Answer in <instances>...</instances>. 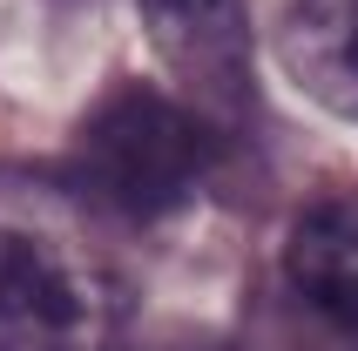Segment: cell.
Wrapping results in <instances>:
<instances>
[{
	"label": "cell",
	"instance_id": "cell-2",
	"mask_svg": "<svg viewBox=\"0 0 358 351\" xmlns=\"http://www.w3.org/2000/svg\"><path fill=\"white\" fill-rule=\"evenodd\" d=\"M203 162H210V129L196 108H182L149 81H122L81 115L61 182L88 216L162 223L196 196Z\"/></svg>",
	"mask_w": 358,
	"mask_h": 351
},
{
	"label": "cell",
	"instance_id": "cell-4",
	"mask_svg": "<svg viewBox=\"0 0 358 351\" xmlns=\"http://www.w3.org/2000/svg\"><path fill=\"white\" fill-rule=\"evenodd\" d=\"M284 291L331 331L358 338V196L304 203L284 236Z\"/></svg>",
	"mask_w": 358,
	"mask_h": 351
},
{
	"label": "cell",
	"instance_id": "cell-5",
	"mask_svg": "<svg viewBox=\"0 0 358 351\" xmlns=\"http://www.w3.org/2000/svg\"><path fill=\"white\" fill-rule=\"evenodd\" d=\"M278 61L318 108L358 122V0H291Z\"/></svg>",
	"mask_w": 358,
	"mask_h": 351
},
{
	"label": "cell",
	"instance_id": "cell-1",
	"mask_svg": "<svg viewBox=\"0 0 358 351\" xmlns=\"http://www.w3.org/2000/svg\"><path fill=\"white\" fill-rule=\"evenodd\" d=\"M129 277L61 176L0 169V351H122Z\"/></svg>",
	"mask_w": 358,
	"mask_h": 351
},
{
	"label": "cell",
	"instance_id": "cell-3",
	"mask_svg": "<svg viewBox=\"0 0 358 351\" xmlns=\"http://www.w3.org/2000/svg\"><path fill=\"white\" fill-rule=\"evenodd\" d=\"M142 27L156 41L162 68L196 101V115H230L250 108V14L243 0H136Z\"/></svg>",
	"mask_w": 358,
	"mask_h": 351
}]
</instances>
